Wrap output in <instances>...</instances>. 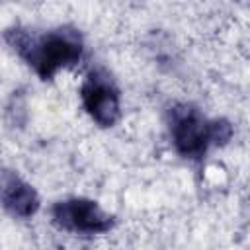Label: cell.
<instances>
[{"instance_id": "cell-1", "label": "cell", "mask_w": 250, "mask_h": 250, "mask_svg": "<svg viewBox=\"0 0 250 250\" xmlns=\"http://www.w3.org/2000/svg\"><path fill=\"white\" fill-rule=\"evenodd\" d=\"M8 39L43 80H49L61 68L78 62L84 49L80 33L70 27L49 29L41 35H29L25 29H14Z\"/></svg>"}, {"instance_id": "cell-2", "label": "cell", "mask_w": 250, "mask_h": 250, "mask_svg": "<svg viewBox=\"0 0 250 250\" xmlns=\"http://www.w3.org/2000/svg\"><path fill=\"white\" fill-rule=\"evenodd\" d=\"M170 133L172 143L182 156L199 158L211 145H225L230 139L232 129L227 121H207L197 109L184 105L172 109Z\"/></svg>"}, {"instance_id": "cell-3", "label": "cell", "mask_w": 250, "mask_h": 250, "mask_svg": "<svg viewBox=\"0 0 250 250\" xmlns=\"http://www.w3.org/2000/svg\"><path fill=\"white\" fill-rule=\"evenodd\" d=\"M53 221L61 229L78 234H100L113 225L111 215H107L96 201L82 197L59 201L53 207Z\"/></svg>"}, {"instance_id": "cell-4", "label": "cell", "mask_w": 250, "mask_h": 250, "mask_svg": "<svg viewBox=\"0 0 250 250\" xmlns=\"http://www.w3.org/2000/svg\"><path fill=\"white\" fill-rule=\"evenodd\" d=\"M84 109L90 113V117L102 125V127H111L121 113L119 105V90L115 88L113 80L102 72V70H92L80 90Z\"/></svg>"}, {"instance_id": "cell-5", "label": "cell", "mask_w": 250, "mask_h": 250, "mask_svg": "<svg viewBox=\"0 0 250 250\" xmlns=\"http://www.w3.org/2000/svg\"><path fill=\"white\" fill-rule=\"evenodd\" d=\"M0 203L18 217H29L39 207L33 188L12 170H0Z\"/></svg>"}]
</instances>
